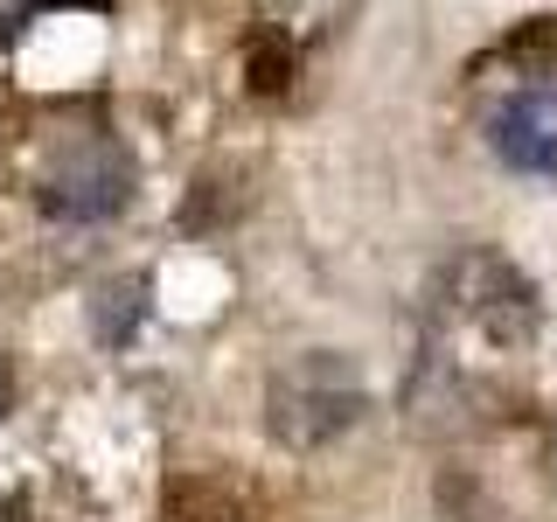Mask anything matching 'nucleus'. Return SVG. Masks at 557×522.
Returning a JSON list of instances; mask_svg holds the SVG:
<instances>
[{
    "instance_id": "obj_1",
    "label": "nucleus",
    "mask_w": 557,
    "mask_h": 522,
    "mask_svg": "<svg viewBox=\"0 0 557 522\" xmlns=\"http://www.w3.org/2000/svg\"><path fill=\"white\" fill-rule=\"evenodd\" d=\"M432 313H440L446 327L481 335L487 348H502V356L530 348L536 327H544V300H536L530 272H516L502 251H481V244L440 265V278H432Z\"/></svg>"
},
{
    "instance_id": "obj_2",
    "label": "nucleus",
    "mask_w": 557,
    "mask_h": 522,
    "mask_svg": "<svg viewBox=\"0 0 557 522\" xmlns=\"http://www.w3.org/2000/svg\"><path fill=\"white\" fill-rule=\"evenodd\" d=\"M362 405H370V397H362V376L348 370V356L313 348V356H293L286 370L272 376L265 432H272V446H286V452H321L356 425Z\"/></svg>"
},
{
    "instance_id": "obj_3",
    "label": "nucleus",
    "mask_w": 557,
    "mask_h": 522,
    "mask_svg": "<svg viewBox=\"0 0 557 522\" xmlns=\"http://www.w3.org/2000/svg\"><path fill=\"white\" fill-rule=\"evenodd\" d=\"M126 196H133V161H126V147L104 139V133L63 139V147L49 153V167L35 174V202H42L49 216H70V223L112 216V209H126Z\"/></svg>"
},
{
    "instance_id": "obj_4",
    "label": "nucleus",
    "mask_w": 557,
    "mask_h": 522,
    "mask_svg": "<svg viewBox=\"0 0 557 522\" xmlns=\"http://www.w3.org/2000/svg\"><path fill=\"white\" fill-rule=\"evenodd\" d=\"M487 139H495L502 161H516L530 174H557V91L550 84H530V91H516L509 104H495Z\"/></svg>"
},
{
    "instance_id": "obj_5",
    "label": "nucleus",
    "mask_w": 557,
    "mask_h": 522,
    "mask_svg": "<svg viewBox=\"0 0 557 522\" xmlns=\"http://www.w3.org/2000/svg\"><path fill=\"white\" fill-rule=\"evenodd\" d=\"M251 481L223 474V467H196V474H174L161 487V522H251Z\"/></svg>"
},
{
    "instance_id": "obj_6",
    "label": "nucleus",
    "mask_w": 557,
    "mask_h": 522,
    "mask_svg": "<svg viewBox=\"0 0 557 522\" xmlns=\"http://www.w3.org/2000/svg\"><path fill=\"white\" fill-rule=\"evenodd\" d=\"M293 77H300V49L278 28H258L251 49H244V84H251L258 98H278V91H293Z\"/></svg>"
},
{
    "instance_id": "obj_7",
    "label": "nucleus",
    "mask_w": 557,
    "mask_h": 522,
    "mask_svg": "<svg viewBox=\"0 0 557 522\" xmlns=\"http://www.w3.org/2000/svg\"><path fill=\"white\" fill-rule=\"evenodd\" d=\"M237 209H244V182L231 188L223 174H202L196 196H188V209H182V223H188V231H216L223 216H237Z\"/></svg>"
},
{
    "instance_id": "obj_8",
    "label": "nucleus",
    "mask_w": 557,
    "mask_h": 522,
    "mask_svg": "<svg viewBox=\"0 0 557 522\" xmlns=\"http://www.w3.org/2000/svg\"><path fill=\"white\" fill-rule=\"evenodd\" d=\"M502 57H509L516 70H544L550 57H557V22L550 14H536V22H522L509 42H502Z\"/></svg>"
},
{
    "instance_id": "obj_9",
    "label": "nucleus",
    "mask_w": 557,
    "mask_h": 522,
    "mask_svg": "<svg viewBox=\"0 0 557 522\" xmlns=\"http://www.w3.org/2000/svg\"><path fill=\"white\" fill-rule=\"evenodd\" d=\"M28 14H35V0H0V42H14L28 28Z\"/></svg>"
},
{
    "instance_id": "obj_10",
    "label": "nucleus",
    "mask_w": 557,
    "mask_h": 522,
    "mask_svg": "<svg viewBox=\"0 0 557 522\" xmlns=\"http://www.w3.org/2000/svg\"><path fill=\"white\" fill-rule=\"evenodd\" d=\"M0 522H42V509L28 495H14V501H0Z\"/></svg>"
},
{
    "instance_id": "obj_11",
    "label": "nucleus",
    "mask_w": 557,
    "mask_h": 522,
    "mask_svg": "<svg viewBox=\"0 0 557 522\" xmlns=\"http://www.w3.org/2000/svg\"><path fill=\"white\" fill-rule=\"evenodd\" d=\"M35 8H49V0H35Z\"/></svg>"
}]
</instances>
